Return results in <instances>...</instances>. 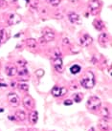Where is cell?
<instances>
[{
  "instance_id": "cell-10",
  "label": "cell",
  "mask_w": 112,
  "mask_h": 131,
  "mask_svg": "<svg viewBox=\"0 0 112 131\" xmlns=\"http://www.w3.org/2000/svg\"><path fill=\"white\" fill-rule=\"evenodd\" d=\"M23 104L27 109H32L34 107V100H33L30 96H26L25 98L23 99Z\"/></svg>"
},
{
  "instance_id": "cell-25",
  "label": "cell",
  "mask_w": 112,
  "mask_h": 131,
  "mask_svg": "<svg viewBox=\"0 0 112 131\" xmlns=\"http://www.w3.org/2000/svg\"><path fill=\"white\" fill-rule=\"evenodd\" d=\"M101 115L105 117V118H108L109 116V110L108 108H106V107H104L103 110H101Z\"/></svg>"
},
{
  "instance_id": "cell-32",
  "label": "cell",
  "mask_w": 112,
  "mask_h": 131,
  "mask_svg": "<svg viewBox=\"0 0 112 131\" xmlns=\"http://www.w3.org/2000/svg\"><path fill=\"white\" fill-rule=\"evenodd\" d=\"M3 111H4V109H0V113H1V112H3Z\"/></svg>"
},
{
  "instance_id": "cell-34",
  "label": "cell",
  "mask_w": 112,
  "mask_h": 131,
  "mask_svg": "<svg viewBox=\"0 0 112 131\" xmlns=\"http://www.w3.org/2000/svg\"><path fill=\"white\" fill-rule=\"evenodd\" d=\"M0 131H1V130H0Z\"/></svg>"
},
{
  "instance_id": "cell-17",
  "label": "cell",
  "mask_w": 112,
  "mask_h": 131,
  "mask_svg": "<svg viewBox=\"0 0 112 131\" xmlns=\"http://www.w3.org/2000/svg\"><path fill=\"white\" fill-rule=\"evenodd\" d=\"M98 40H99V42H100V43H101V44L106 43V42L108 41V35H107V34H105V33L101 34V35L99 36V38H98Z\"/></svg>"
},
{
  "instance_id": "cell-2",
  "label": "cell",
  "mask_w": 112,
  "mask_h": 131,
  "mask_svg": "<svg viewBox=\"0 0 112 131\" xmlns=\"http://www.w3.org/2000/svg\"><path fill=\"white\" fill-rule=\"evenodd\" d=\"M86 104H87V108H88V109L96 111V110H98L100 107H101V100L98 98V97L92 96L91 98L88 99Z\"/></svg>"
},
{
  "instance_id": "cell-29",
  "label": "cell",
  "mask_w": 112,
  "mask_h": 131,
  "mask_svg": "<svg viewBox=\"0 0 112 131\" xmlns=\"http://www.w3.org/2000/svg\"><path fill=\"white\" fill-rule=\"evenodd\" d=\"M9 119H10L11 121H15V116H9Z\"/></svg>"
},
{
  "instance_id": "cell-8",
  "label": "cell",
  "mask_w": 112,
  "mask_h": 131,
  "mask_svg": "<svg viewBox=\"0 0 112 131\" xmlns=\"http://www.w3.org/2000/svg\"><path fill=\"white\" fill-rule=\"evenodd\" d=\"M54 38H55L54 33H52V32H46V33L44 34L43 36L39 38V42L41 44L47 43V42H50V41H52Z\"/></svg>"
},
{
  "instance_id": "cell-7",
  "label": "cell",
  "mask_w": 112,
  "mask_h": 131,
  "mask_svg": "<svg viewBox=\"0 0 112 131\" xmlns=\"http://www.w3.org/2000/svg\"><path fill=\"white\" fill-rule=\"evenodd\" d=\"M92 42H93V38H92L89 35H87V34L83 35V37L80 38V43L83 47H87V46H89Z\"/></svg>"
},
{
  "instance_id": "cell-9",
  "label": "cell",
  "mask_w": 112,
  "mask_h": 131,
  "mask_svg": "<svg viewBox=\"0 0 112 131\" xmlns=\"http://www.w3.org/2000/svg\"><path fill=\"white\" fill-rule=\"evenodd\" d=\"M8 101L13 106H17L19 104V98H18V96L15 93H9Z\"/></svg>"
},
{
  "instance_id": "cell-15",
  "label": "cell",
  "mask_w": 112,
  "mask_h": 131,
  "mask_svg": "<svg viewBox=\"0 0 112 131\" xmlns=\"http://www.w3.org/2000/svg\"><path fill=\"white\" fill-rule=\"evenodd\" d=\"M37 119H38V113H37V111H33V112H31L30 117H29V120H30V122H31V124H36Z\"/></svg>"
},
{
  "instance_id": "cell-16",
  "label": "cell",
  "mask_w": 112,
  "mask_h": 131,
  "mask_svg": "<svg viewBox=\"0 0 112 131\" xmlns=\"http://www.w3.org/2000/svg\"><path fill=\"white\" fill-rule=\"evenodd\" d=\"M8 39V35H7V30L2 29L0 31V45L3 44L4 42H6V40Z\"/></svg>"
},
{
  "instance_id": "cell-11",
  "label": "cell",
  "mask_w": 112,
  "mask_h": 131,
  "mask_svg": "<svg viewBox=\"0 0 112 131\" xmlns=\"http://www.w3.org/2000/svg\"><path fill=\"white\" fill-rule=\"evenodd\" d=\"M66 93V89L65 88H60L58 87V86H55L53 89H52V94L54 97H60L63 94Z\"/></svg>"
},
{
  "instance_id": "cell-20",
  "label": "cell",
  "mask_w": 112,
  "mask_h": 131,
  "mask_svg": "<svg viewBox=\"0 0 112 131\" xmlns=\"http://www.w3.org/2000/svg\"><path fill=\"white\" fill-rule=\"evenodd\" d=\"M15 120H17V121H24L26 118V115L23 111H16V113H15Z\"/></svg>"
},
{
  "instance_id": "cell-18",
  "label": "cell",
  "mask_w": 112,
  "mask_h": 131,
  "mask_svg": "<svg viewBox=\"0 0 112 131\" xmlns=\"http://www.w3.org/2000/svg\"><path fill=\"white\" fill-rule=\"evenodd\" d=\"M26 45L29 48H36L37 45V41L35 38H28L26 40Z\"/></svg>"
},
{
  "instance_id": "cell-5",
  "label": "cell",
  "mask_w": 112,
  "mask_h": 131,
  "mask_svg": "<svg viewBox=\"0 0 112 131\" xmlns=\"http://www.w3.org/2000/svg\"><path fill=\"white\" fill-rule=\"evenodd\" d=\"M20 21H21V16L20 15H17V14H12L8 18V25H16Z\"/></svg>"
},
{
  "instance_id": "cell-1",
  "label": "cell",
  "mask_w": 112,
  "mask_h": 131,
  "mask_svg": "<svg viewBox=\"0 0 112 131\" xmlns=\"http://www.w3.org/2000/svg\"><path fill=\"white\" fill-rule=\"evenodd\" d=\"M82 86L85 89H91L95 85V78L92 72H88L85 74V76L80 80Z\"/></svg>"
},
{
  "instance_id": "cell-28",
  "label": "cell",
  "mask_w": 112,
  "mask_h": 131,
  "mask_svg": "<svg viewBox=\"0 0 112 131\" xmlns=\"http://www.w3.org/2000/svg\"><path fill=\"white\" fill-rule=\"evenodd\" d=\"M72 103H73V102L71 100H65L64 101V105H66V106L72 105Z\"/></svg>"
},
{
  "instance_id": "cell-3",
  "label": "cell",
  "mask_w": 112,
  "mask_h": 131,
  "mask_svg": "<svg viewBox=\"0 0 112 131\" xmlns=\"http://www.w3.org/2000/svg\"><path fill=\"white\" fill-rule=\"evenodd\" d=\"M101 8V3L99 0H91L89 3V9H90V14L91 15H97Z\"/></svg>"
},
{
  "instance_id": "cell-23",
  "label": "cell",
  "mask_w": 112,
  "mask_h": 131,
  "mask_svg": "<svg viewBox=\"0 0 112 131\" xmlns=\"http://www.w3.org/2000/svg\"><path fill=\"white\" fill-rule=\"evenodd\" d=\"M73 97H74V101L76 102H80V101L83 100V94H80V93L75 94Z\"/></svg>"
},
{
  "instance_id": "cell-22",
  "label": "cell",
  "mask_w": 112,
  "mask_h": 131,
  "mask_svg": "<svg viewBox=\"0 0 112 131\" xmlns=\"http://www.w3.org/2000/svg\"><path fill=\"white\" fill-rule=\"evenodd\" d=\"M18 88L22 91H28L29 90V85L26 83H19L18 84Z\"/></svg>"
},
{
  "instance_id": "cell-30",
  "label": "cell",
  "mask_w": 112,
  "mask_h": 131,
  "mask_svg": "<svg viewBox=\"0 0 112 131\" xmlns=\"http://www.w3.org/2000/svg\"><path fill=\"white\" fill-rule=\"evenodd\" d=\"M0 86H4V87H7V84H3V83H0Z\"/></svg>"
},
{
  "instance_id": "cell-26",
  "label": "cell",
  "mask_w": 112,
  "mask_h": 131,
  "mask_svg": "<svg viewBox=\"0 0 112 131\" xmlns=\"http://www.w3.org/2000/svg\"><path fill=\"white\" fill-rule=\"evenodd\" d=\"M36 77H38V78H41V77H43L44 75V71L42 69H38L36 71Z\"/></svg>"
},
{
  "instance_id": "cell-12",
  "label": "cell",
  "mask_w": 112,
  "mask_h": 131,
  "mask_svg": "<svg viewBox=\"0 0 112 131\" xmlns=\"http://www.w3.org/2000/svg\"><path fill=\"white\" fill-rule=\"evenodd\" d=\"M6 73L9 77H14L17 74V68L15 65H8L6 67Z\"/></svg>"
},
{
  "instance_id": "cell-27",
  "label": "cell",
  "mask_w": 112,
  "mask_h": 131,
  "mask_svg": "<svg viewBox=\"0 0 112 131\" xmlns=\"http://www.w3.org/2000/svg\"><path fill=\"white\" fill-rule=\"evenodd\" d=\"M7 1L6 0H0V8L1 9H4V8L7 7Z\"/></svg>"
},
{
  "instance_id": "cell-33",
  "label": "cell",
  "mask_w": 112,
  "mask_h": 131,
  "mask_svg": "<svg viewBox=\"0 0 112 131\" xmlns=\"http://www.w3.org/2000/svg\"><path fill=\"white\" fill-rule=\"evenodd\" d=\"M28 131H36V130H32V129H29Z\"/></svg>"
},
{
  "instance_id": "cell-4",
  "label": "cell",
  "mask_w": 112,
  "mask_h": 131,
  "mask_svg": "<svg viewBox=\"0 0 112 131\" xmlns=\"http://www.w3.org/2000/svg\"><path fill=\"white\" fill-rule=\"evenodd\" d=\"M99 126H100L101 131L110 130L111 125H110V121L108 120V118H104V119L100 120V122H99Z\"/></svg>"
},
{
  "instance_id": "cell-24",
  "label": "cell",
  "mask_w": 112,
  "mask_h": 131,
  "mask_svg": "<svg viewBox=\"0 0 112 131\" xmlns=\"http://www.w3.org/2000/svg\"><path fill=\"white\" fill-rule=\"evenodd\" d=\"M47 1L54 7H58V5L60 4V0H47Z\"/></svg>"
},
{
  "instance_id": "cell-31",
  "label": "cell",
  "mask_w": 112,
  "mask_h": 131,
  "mask_svg": "<svg viewBox=\"0 0 112 131\" xmlns=\"http://www.w3.org/2000/svg\"><path fill=\"white\" fill-rule=\"evenodd\" d=\"M88 131H95V130H94V128H93V127H91Z\"/></svg>"
},
{
  "instance_id": "cell-13",
  "label": "cell",
  "mask_w": 112,
  "mask_h": 131,
  "mask_svg": "<svg viewBox=\"0 0 112 131\" xmlns=\"http://www.w3.org/2000/svg\"><path fill=\"white\" fill-rule=\"evenodd\" d=\"M68 18H69V21L71 22V23H79L80 22V16H79L78 14L74 13V12H71L69 14Z\"/></svg>"
},
{
  "instance_id": "cell-19",
  "label": "cell",
  "mask_w": 112,
  "mask_h": 131,
  "mask_svg": "<svg viewBox=\"0 0 112 131\" xmlns=\"http://www.w3.org/2000/svg\"><path fill=\"white\" fill-rule=\"evenodd\" d=\"M80 70H82V68H80V66L79 65V64H74V65H72L70 67V72H71V74H73V75L79 74L80 72Z\"/></svg>"
},
{
  "instance_id": "cell-21",
  "label": "cell",
  "mask_w": 112,
  "mask_h": 131,
  "mask_svg": "<svg viewBox=\"0 0 112 131\" xmlns=\"http://www.w3.org/2000/svg\"><path fill=\"white\" fill-rule=\"evenodd\" d=\"M21 67H22V69H21V70H19V71L17 70V74H18V75H19L20 77H22V76H26V75L28 74V71H27V69H26L25 66H21Z\"/></svg>"
},
{
  "instance_id": "cell-6",
  "label": "cell",
  "mask_w": 112,
  "mask_h": 131,
  "mask_svg": "<svg viewBox=\"0 0 112 131\" xmlns=\"http://www.w3.org/2000/svg\"><path fill=\"white\" fill-rule=\"evenodd\" d=\"M54 67L56 71L58 73H62L63 71V64H62V57H55L54 58Z\"/></svg>"
},
{
  "instance_id": "cell-14",
  "label": "cell",
  "mask_w": 112,
  "mask_h": 131,
  "mask_svg": "<svg viewBox=\"0 0 112 131\" xmlns=\"http://www.w3.org/2000/svg\"><path fill=\"white\" fill-rule=\"evenodd\" d=\"M93 26H94L96 30L98 31H101V30L105 28V24L101 20H99V19H95L93 21Z\"/></svg>"
}]
</instances>
